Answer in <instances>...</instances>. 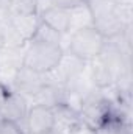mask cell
<instances>
[{"instance_id": "obj_1", "label": "cell", "mask_w": 133, "mask_h": 134, "mask_svg": "<svg viewBox=\"0 0 133 134\" xmlns=\"http://www.w3.org/2000/svg\"><path fill=\"white\" fill-rule=\"evenodd\" d=\"M86 3L93 14V27L105 39H111L125 30L114 0H86Z\"/></svg>"}, {"instance_id": "obj_2", "label": "cell", "mask_w": 133, "mask_h": 134, "mask_svg": "<svg viewBox=\"0 0 133 134\" xmlns=\"http://www.w3.org/2000/svg\"><path fill=\"white\" fill-rule=\"evenodd\" d=\"M63 53L64 52L60 45L30 41L25 45L22 67H27L38 73H49L58 66Z\"/></svg>"}, {"instance_id": "obj_3", "label": "cell", "mask_w": 133, "mask_h": 134, "mask_svg": "<svg viewBox=\"0 0 133 134\" xmlns=\"http://www.w3.org/2000/svg\"><path fill=\"white\" fill-rule=\"evenodd\" d=\"M105 41L106 39L94 27L81 28L78 31L69 33V44L66 52L85 63H89L100 56L105 47Z\"/></svg>"}, {"instance_id": "obj_4", "label": "cell", "mask_w": 133, "mask_h": 134, "mask_svg": "<svg viewBox=\"0 0 133 134\" xmlns=\"http://www.w3.org/2000/svg\"><path fill=\"white\" fill-rule=\"evenodd\" d=\"M53 128H55V115L50 108L41 104H33L28 108L25 117L27 134H45L53 131Z\"/></svg>"}, {"instance_id": "obj_5", "label": "cell", "mask_w": 133, "mask_h": 134, "mask_svg": "<svg viewBox=\"0 0 133 134\" xmlns=\"http://www.w3.org/2000/svg\"><path fill=\"white\" fill-rule=\"evenodd\" d=\"M14 86L16 92H19L24 97H33L39 92V89L47 83L45 73H38L27 67H21L14 72Z\"/></svg>"}, {"instance_id": "obj_6", "label": "cell", "mask_w": 133, "mask_h": 134, "mask_svg": "<svg viewBox=\"0 0 133 134\" xmlns=\"http://www.w3.org/2000/svg\"><path fill=\"white\" fill-rule=\"evenodd\" d=\"M27 112H28L27 98L16 91H9L5 98L3 108H2V119L14 122L17 125H22V123L25 125Z\"/></svg>"}, {"instance_id": "obj_7", "label": "cell", "mask_w": 133, "mask_h": 134, "mask_svg": "<svg viewBox=\"0 0 133 134\" xmlns=\"http://www.w3.org/2000/svg\"><path fill=\"white\" fill-rule=\"evenodd\" d=\"M88 76H89L93 86L99 91L108 89L114 84V76H113L111 70L100 59V56L88 63Z\"/></svg>"}, {"instance_id": "obj_8", "label": "cell", "mask_w": 133, "mask_h": 134, "mask_svg": "<svg viewBox=\"0 0 133 134\" xmlns=\"http://www.w3.org/2000/svg\"><path fill=\"white\" fill-rule=\"evenodd\" d=\"M9 17H11V24H13L14 30L17 31V34L25 42H30L33 39L38 25L41 24L39 14H30V16H14V14H9Z\"/></svg>"}, {"instance_id": "obj_9", "label": "cell", "mask_w": 133, "mask_h": 134, "mask_svg": "<svg viewBox=\"0 0 133 134\" xmlns=\"http://www.w3.org/2000/svg\"><path fill=\"white\" fill-rule=\"evenodd\" d=\"M39 17L44 24H47L58 33H67V28H69V11L67 9L58 8V6H50L49 9L41 13Z\"/></svg>"}, {"instance_id": "obj_10", "label": "cell", "mask_w": 133, "mask_h": 134, "mask_svg": "<svg viewBox=\"0 0 133 134\" xmlns=\"http://www.w3.org/2000/svg\"><path fill=\"white\" fill-rule=\"evenodd\" d=\"M25 45L24 47H5L0 52V70H3V72L11 70L14 73L16 70H19L24 66Z\"/></svg>"}, {"instance_id": "obj_11", "label": "cell", "mask_w": 133, "mask_h": 134, "mask_svg": "<svg viewBox=\"0 0 133 134\" xmlns=\"http://www.w3.org/2000/svg\"><path fill=\"white\" fill-rule=\"evenodd\" d=\"M69 11V28L67 33H74L78 31L81 28H88L93 27V14L89 11L88 3H83L80 6H75Z\"/></svg>"}, {"instance_id": "obj_12", "label": "cell", "mask_w": 133, "mask_h": 134, "mask_svg": "<svg viewBox=\"0 0 133 134\" xmlns=\"http://www.w3.org/2000/svg\"><path fill=\"white\" fill-rule=\"evenodd\" d=\"M61 37H63V34L58 33L57 30H53L52 27H49L47 24H44V22L41 20V24L38 25V28H36V31H34V36H33L32 41L60 45V44H61Z\"/></svg>"}, {"instance_id": "obj_13", "label": "cell", "mask_w": 133, "mask_h": 134, "mask_svg": "<svg viewBox=\"0 0 133 134\" xmlns=\"http://www.w3.org/2000/svg\"><path fill=\"white\" fill-rule=\"evenodd\" d=\"M8 13L14 16L38 14V0H11Z\"/></svg>"}, {"instance_id": "obj_14", "label": "cell", "mask_w": 133, "mask_h": 134, "mask_svg": "<svg viewBox=\"0 0 133 134\" xmlns=\"http://www.w3.org/2000/svg\"><path fill=\"white\" fill-rule=\"evenodd\" d=\"M0 134H25L22 131V128L9 120H0Z\"/></svg>"}, {"instance_id": "obj_15", "label": "cell", "mask_w": 133, "mask_h": 134, "mask_svg": "<svg viewBox=\"0 0 133 134\" xmlns=\"http://www.w3.org/2000/svg\"><path fill=\"white\" fill-rule=\"evenodd\" d=\"M52 3H53V6H58L63 9H72L75 6L86 3V0H52Z\"/></svg>"}, {"instance_id": "obj_16", "label": "cell", "mask_w": 133, "mask_h": 134, "mask_svg": "<svg viewBox=\"0 0 133 134\" xmlns=\"http://www.w3.org/2000/svg\"><path fill=\"white\" fill-rule=\"evenodd\" d=\"M8 92H9V89L3 83H0V120H2V108H3V103H5V98H6Z\"/></svg>"}, {"instance_id": "obj_17", "label": "cell", "mask_w": 133, "mask_h": 134, "mask_svg": "<svg viewBox=\"0 0 133 134\" xmlns=\"http://www.w3.org/2000/svg\"><path fill=\"white\" fill-rule=\"evenodd\" d=\"M9 3H11V0H0V8H3V9H8Z\"/></svg>"}, {"instance_id": "obj_18", "label": "cell", "mask_w": 133, "mask_h": 134, "mask_svg": "<svg viewBox=\"0 0 133 134\" xmlns=\"http://www.w3.org/2000/svg\"><path fill=\"white\" fill-rule=\"evenodd\" d=\"M5 48V41H3V37H2V34H0V52Z\"/></svg>"}]
</instances>
